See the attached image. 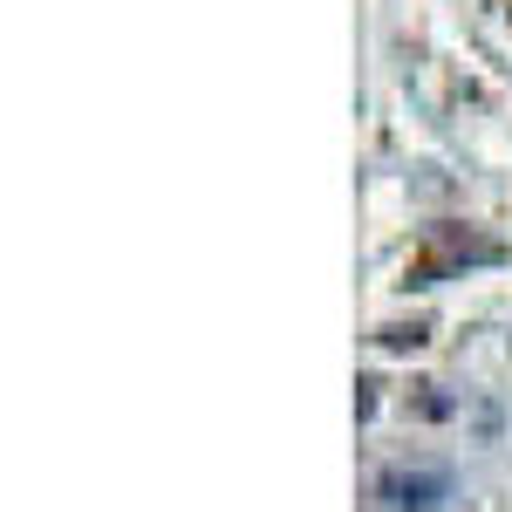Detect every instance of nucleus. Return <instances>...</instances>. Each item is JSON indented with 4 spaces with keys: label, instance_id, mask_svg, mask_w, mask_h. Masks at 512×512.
<instances>
[{
    "label": "nucleus",
    "instance_id": "nucleus-1",
    "mask_svg": "<svg viewBox=\"0 0 512 512\" xmlns=\"http://www.w3.org/2000/svg\"><path fill=\"white\" fill-rule=\"evenodd\" d=\"M383 506H410V512H424V506H437L451 485H444V472H383Z\"/></svg>",
    "mask_w": 512,
    "mask_h": 512
}]
</instances>
